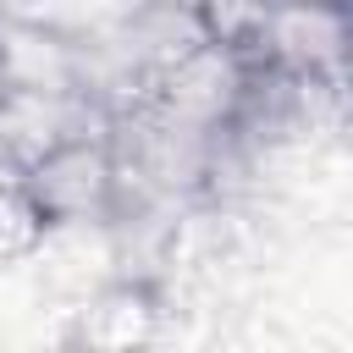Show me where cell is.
<instances>
[{"label": "cell", "mask_w": 353, "mask_h": 353, "mask_svg": "<svg viewBox=\"0 0 353 353\" xmlns=\"http://www.w3.org/2000/svg\"><path fill=\"white\" fill-rule=\"evenodd\" d=\"M44 237H50V221L39 215L28 188L17 176H0V276L17 265H33L44 254Z\"/></svg>", "instance_id": "8992f818"}, {"label": "cell", "mask_w": 353, "mask_h": 353, "mask_svg": "<svg viewBox=\"0 0 353 353\" xmlns=\"http://www.w3.org/2000/svg\"><path fill=\"white\" fill-rule=\"evenodd\" d=\"M165 287L149 276H105L66 309V353H154L165 336Z\"/></svg>", "instance_id": "3957f363"}, {"label": "cell", "mask_w": 353, "mask_h": 353, "mask_svg": "<svg viewBox=\"0 0 353 353\" xmlns=\"http://www.w3.org/2000/svg\"><path fill=\"white\" fill-rule=\"evenodd\" d=\"M83 77H88L83 33H66V28L0 11V83L6 88L83 94Z\"/></svg>", "instance_id": "5b68a950"}, {"label": "cell", "mask_w": 353, "mask_h": 353, "mask_svg": "<svg viewBox=\"0 0 353 353\" xmlns=\"http://www.w3.org/2000/svg\"><path fill=\"white\" fill-rule=\"evenodd\" d=\"M17 182L28 188V199L50 221V232L110 226V215H116V154H110V138H72V143L50 149L39 165H28Z\"/></svg>", "instance_id": "7a4b0ae2"}, {"label": "cell", "mask_w": 353, "mask_h": 353, "mask_svg": "<svg viewBox=\"0 0 353 353\" xmlns=\"http://www.w3.org/2000/svg\"><path fill=\"white\" fill-rule=\"evenodd\" d=\"M243 61L347 88V0H265L259 39Z\"/></svg>", "instance_id": "6da1fadb"}, {"label": "cell", "mask_w": 353, "mask_h": 353, "mask_svg": "<svg viewBox=\"0 0 353 353\" xmlns=\"http://www.w3.org/2000/svg\"><path fill=\"white\" fill-rule=\"evenodd\" d=\"M72 138H110V116L88 94H39V88H0V171L22 176L50 149Z\"/></svg>", "instance_id": "277c9868"}]
</instances>
